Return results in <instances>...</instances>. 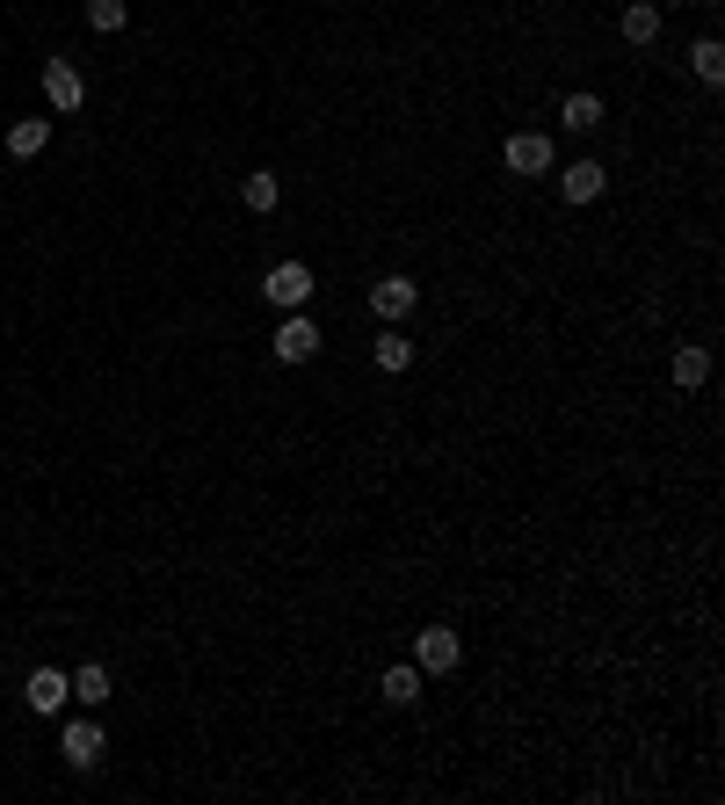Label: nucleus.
<instances>
[{
  "label": "nucleus",
  "instance_id": "f257e3e1",
  "mask_svg": "<svg viewBox=\"0 0 725 805\" xmlns=\"http://www.w3.org/2000/svg\"><path fill=\"white\" fill-rule=\"evenodd\" d=\"M457 661H465V639H457L450 624H429L414 639V667H421V675H450Z\"/></svg>",
  "mask_w": 725,
  "mask_h": 805
},
{
  "label": "nucleus",
  "instance_id": "f03ea898",
  "mask_svg": "<svg viewBox=\"0 0 725 805\" xmlns=\"http://www.w3.org/2000/svg\"><path fill=\"white\" fill-rule=\"evenodd\" d=\"M22 704H30L36 718H58L73 704V675H58V667H36L30 683H22Z\"/></svg>",
  "mask_w": 725,
  "mask_h": 805
},
{
  "label": "nucleus",
  "instance_id": "7ed1b4c3",
  "mask_svg": "<svg viewBox=\"0 0 725 805\" xmlns=\"http://www.w3.org/2000/svg\"><path fill=\"white\" fill-rule=\"evenodd\" d=\"M261 298L283 305V313H297V305L312 298V269L305 262H277V269H269V283H261Z\"/></svg>",
  "mask_w": 725,
  "mask_h": 805
},
{
  "label": "nucleus",
  "instance_id": "20e7f679",
  "mask_svg": "<svg viewBox=\"0 0 725 805\" xmlns=\"http://www.w3.org/2000/svg\"><path fill=\"white\" fill-rule=\"evenodd\" d=\"M58 754H66L73 770H95V762H102V718H66Z\"/></svg>",
  "mask_w": 725,
  "mask_h": 805
},
{
  "label": "nucleus",
  "instance_id": "39448f33",
  "mask_svg": "<svg viewBox=\"0 0 725 805\" xmlns=\"http://www.w3.org/2000/svg\"><path fill=\"white\" fill-rule=\"evenodd\" d=\"M501 160H508V175H552V139L544 131H516L501 145Z\"/></svg>",
  "mask_w": 725,
  "mask_h": 805
},
{
  "label": "nucleus",
  "instance_id": "423d86ee",
  "mask_svg": "<svg viewBox=\"0 0 725 805\" xmlns=\"http://www.w3.org/2000/svg\"><path fill=\"white\" fill-rule=\"evenodd\" d=\"M414 298H421V291H414V276H385L378 291H370V313H378L385 327H399V319L414 313Z\"/></svg>",
  "mask_w": 725,
  "mask_h": 805
},
{
  "label": "nucleus",
  "instance_id": "0eeeda50",
  "mask_svg": "<svg viewBox=\"0 0 725 805\" xmlns=\"http://www.w3.org/2000/svg\"><path fill=\"white\" fill-rule=\"evenodd\" d=\"M320 356V327L312 319H283L277 327V363H312Z\"/></svg>",
  "mask_w": 725,
  "mask_h": 805
},
{
  "label": "nucleus",
  "instance_id": "6e6552de",
  "mask_svg": "<svg viewBox=\"0 0 725 805\" xmlns=\"http://www.w3.org/2000/svg\"><path fill=\"white\" fill-rule=\"evenodd\" d=\"M559 189H566V204H595L603 196V160H566Z\"/></svg>",
  "mask_w": 725,
  "mask_h": 805
},
{
  "label": "nucleus",
  "instance_id": "1a4fd4ad",
  "mask_svg": "<svg viewBox=\"0 0 725 805\" xmlns=\"http://www.w3.org/2000/svg\"><path fill=\"white\" fill-rule=\"evenodd\" d=\"M44 145H52V117H15L8 123V153L15 160H36Z\"/></svg>",
  "mask_w": 725,
  "mask_h": 805
},
{
  "label": "nucleus",
  "instance_id": "9d476101",
  "mask_svg": "<svg viewBox=\"0 0 725 805\" xmlns=\"http://www.w3.org/2000/svg\"><path fill=\"white\" fill-rule=\"evenodd\" d=\"M44 95H52V109H80V73L66 66V58H44Z\"/></svg>",
  "mask_w": 725,
  "mask_h": 805
},
{
  "label": "nucleus",
  "instance_id": "9b49d317",
  "mask_svg": "<svg viewBox=\"0 0 725 805\" xmlns=\"http://www.w3.org/2000/svg\"><path fill=\"white\" fill-rule=\"evenodd\" d=\"M370 363H378L385 378H399V370L414 363V341H407V334H399V327H385L378 341H370Z\"/></svg>",
  "mask_w": 725,
  "mask_h": 805
},
{
  "label": "nucleus",
  "instance_id": "f8f14e48",
  "mask_svg": "<svg viewBox=\"0 0 725 805\" xmlns=\"http://www.w3.org/2000/svg\"><path fill=\"white\" fill-rule=\"evenodd\" d=\"M690 73L704 80V88H718V80H725V44H718V36H696V44H690Z\"/></svg>",
  "mask_w": 725,
  "mask_h": 805
},
{
  "label": "nucleus",
  "instance_id": "ddd939ff",
  "mask_svg": "<svg viewBox=\"0 0 725 805\" xmlns=\"http://www.w3.org/2000/svg\"><path fill=\"white\" fill-rule=\"evenodd\" d=\"M668 378H674V392H696V385L711 378V349H674Z\"/></svg>",
  "mask_w": 725,
  "mask_h": 805
},
{
  "label": "nucleus",
  "instance_id": "4468645a",
  "mask_svg": "<svg viewBox=\"0 0 725 805\" xmlns=\"http://www.w3.org/2000/svg\"><path fill=\"white\" fill-rule=\"evenodd\" d=\"M660 36V8L653 0H624V44H653Z\"/></svg>",
  "mask_w": 725,
  "mask_h": 805
},
{
  "label": "nucleus",
  "instance_id": "2eb2a0df",
  "mask_svg": "<svg viewBox=\"0 0 725 805\" xmlns=\"http://www.w3.org/2000/svg\"><path fill=\"white\" fill-rule=\"evenodd\" d=\"M240 196H247V210H261V218H269V210L283 204V182H277V175H247Z\"/></svg>",
  "mask_w": 725,
  "mask_h": 805
},
{
  "label": "nucleus",
  "instance_id": "dca6fc26",
  "mask_svg": "<svg viewBox=\"0 0 725 805\" xmlns=\"http://www.w3.org/2000/svg\"><path fill=\"white\" fill-rule=\"evenodd\" d=\"M385 697H392V704H414V697H421V667H414V661L385 667Z\"/></svg>",
  "mask_w": 725,
  "mask_h": 805
},
{
  "label": "nucleus",
  "instance_id": "f3484780",
  "mask_svg": "<svg viewBox=\"0 0 725 805\" xmlns=\"http://www.w3.org/2000/svg\"><path fill=\"white\" fill-rule=\"evenodd\" d=\"M559 117H566V131H595V123H603V95H566Z\"/></svg>",
  "mask_w": 725,
  "mask_h": 805
},
{
  "label": "nucleus",
  "instance_id": "a211bd4d",
  "mask_svg": "<svg viewBox=\"0 0 725 805\" xmlns=\"http://www.w3.org/2000/svg\"><path fill=\"white\" fill-rule=\"evenodd\" d=\"M123 22H131V8H123V0H87V30H123Z\"/></svg>",
  "mask_w": 725,
  "mask_h": 805
},
{
  "label": "nucleus",
  "instance_id": "6ab92c4d",
  "mask_svg": "<svg viewBox=\"0 0 725 805\" xmlns=\"http://www.w3.org/2000/svg\"><path fill=\"white\" fill-rule=\"evenodd\" d=\"M73 697L102 711V697H109V667H80V675H73Z\"/></svg>",
  "mask_w": 725,
  "mask_h": 805
},
{
  "label": "nucleus",
  "instance_id": "aec40b11",
  "mask_svg": "<svg viewBox=\"0 0 725 805\" xmlns=\"http://www.w3.org/2000/svg\"><path fill=\"white\" fill-rule=\"evenodd\" d=\"M617 8H624V0H617Z\"/></svg>",
  "mask_w": 725,
  "mask_h": 805
}]
</instances>
